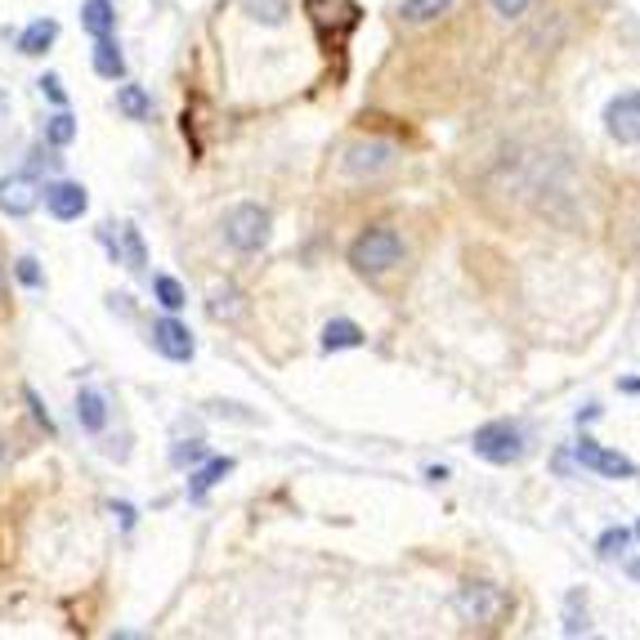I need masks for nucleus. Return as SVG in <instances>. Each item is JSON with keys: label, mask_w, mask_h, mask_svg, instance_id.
Returning a JSON list of instances; mask_svg holds the SVG:
<instances>
[{"label": "nucleus", "mask_w": 640, "mask_h": 640, "mask_svg": "<svg viewBox=\"0 0 640 640\" xmlns=\"http://www.w3.org/2000/svg\"><path fill=\"white\" fill-rule=\"evenodd\" d=\"M452 605H457L461 623H471V627H497V623L506 618V609H510L506 591L493 587V582H466V587L457 591Z\"/></svg>", "instance_id": "1"}, {"label": "nucleus", "mask_w": 640, "mask_h": 640, "mask_svg": "<svg viewBox=\"0 0 640 640\" xmlns=\"http://www.w3.org/2000/svg\"><path fill=\"white\" fill-rule=\"evenodd\" d=\"M403 261V238L395 229H367L354 246H350V265L359 274H386Z\"/></svg>", "instance_id": "2"}, {"label": "nucleus", "mask_w": 640, "mask_h": 640, "mask_svg": "<svg viewBox=\"0 0 640 640\" xmlns=\"http://www.w3.org/2000/svg\"><path fill=\"white\" fill-rule=\"evenodd\" d=\"M225 242H229L233 251H242V255L261 251V246L269 242V210L255 206V202L233 206L229 216H225Z\"/></svg>", "instance_id": "3"}, {"label": "nucleus", "mask_w": 640, "mask_h": 640, "mask_svg": "<svg viewBox=\"0 0 640 640\" xmlns=\"http://www.w3.org/2000/svg\"><path fill=\"white\" fill-rule=\"evenodd\" d=\"M471 448L493 466H510L524 457V435H520V425H510V421H488L475 431Z\"/></svg>", "instance_id": "4"}, {"label": "nucleus", "mask_w": 640, "mask_h": 640, "mask_svg": "<svg viewBox=\"0 0 640 640\" xmlns=\"http://www.w3.org/2000/svg\"><path fill=\"white\" fill-rule=\"evenodd\" d=\"M605 131L618 144H640V90H627V95L609 99V108H605Z\"/></svg>", "instance_id": "5"}, {"label": "nucleus", "mask_w": 640, "mask_h": 640, "mask_svg": "<svg viewBox=\"0 0 640 640\" xmlns=\"http://www.w3.org/2000/svg\"><path fill=\"white\" fill-rule=\"evenodd\" d=\"M578 461L587 466V471L609 475V480H631V475H636V461H631V457H623V452H614V448H601L595 439H582V444H578Z\"/></svg>", "instance_id": "6"}, {"label": "nucleus", "mask_w": 640, "mask_h": 640, "mask_svg": "<svg viewBox=\"0 0 640 640\" xmlns=\"http://www.w3.org/2000/svg\"><path fill=\"white\" fill-rule=\"evenodd\" d=\"M153 346H157L170 363H189V359L197 354L193 331H189L180 318H161V323H153Z\"/></svg>", "instance_id": "7"}, {"label": "nucleus", "mask_w": 640, "mask_h": 640, "mask_svg": "<svg viewBox=\"0 0 640 640\" xmlns=\"http://www.w3.org/2000/svg\"><path fill=\"white\" fill-rule=\"evenodd\" d=\"M36 202H40V189H36V180L32 176H10V180H0V210L5 216H32L36 210Z\"/></svg>", "instance_id": "8"}, {"label": "nucleus", "mask_w": 640, "mask_h": 640, "mask_svg": "<svg viewBox=\"0 0 640 640\" xmlns=\"http://www.w3.org/2000/svg\"><path fill=\"white\" fill-rule=\"evenodd\" d=\"M46 206H50V216H55V220H81V216H85V206H90V197H85L81 184L59 180V184L46 189Z\"/></svg>", "instance_id": "9"}, {"label": "nucleus", "mask_w": 640, "mask_h": 640, "mask_svg": "<svg viewBox=\"0 0 640 640\" xmlns=\"http://www.w3.org/2000/svg\"><path fill=\"white\" fill-rule=\"evenodd\" d=\"M395 161V148L390 144H354L346 153V170L350 176H376V170H386Z\"/></svg>", "instance_id": "10"}, {"label": "nucleus", "mask_w": 640, "mask_h": 640, "mask_svg": "<svg viewBox=\"0 0 640 640\" xmlns=\"http://www.w3.org/2000/svg\"><path fill=\"white\" fill-rule=\"evenodd\" d=\"M76 421H81V431L99 435L108 425V399L99 390H76Z\"/></svg>", "instance_id": "11"}, {"label": "nucleus", "mask_w": 640, "mask_h": 640, "mask_svg": "<svg viewBox=\"0 0 640 640\" xmlns=\"http://www.w3.org/2000/svg\"><path fill=\"white\" fill-rule=\"evenodd\" d=\"M363 327L359 323H350V318H331L327 327H323V350L331 354V350H359L363 346Z\"/></svg>", "instance_id": "12"}, {"label": "nucleus", "mask_w": 640, "mask_h": 640, "mask_svg": "<svg viewBox=\"0 0 640 640\" xmlns=\"http://www.w3.org/2000/svg\"><path fill=\"white\" fill-rule=\"evenodd\" d=\"M95 72L104 81H121L125 76V55L112 36H95Z\"/></svg>", "instance_id": "13"}, {"label": "nucleus", "mask_w": 640, "mask_h": 640, "mask_svg": "<svg viewBox=\"0 0 640 640\" xmlns=\"http://www.w3.org/2000/svg\"><path fill=\"white\" fill-rule=\"evenodd\" d=\"M55 36H59V23H55V19H36V23L23 27L19 50H23V55H46V50L55 46Z\"/></svg>", "instance_id": "14"}, {"label": "nucleus", "mask_w": 640, "mask_h": 640, "mask_svg": "<svg viewBox=\"0 0 640 640\" xmlns=\"http://www.w3.org/2000/svg\"><path fill=\"white\" fill-rule=\"evenodd\" d=\"M229 471H233V461H229V457H210V461L202 466V471L189 480V497H193V502H202V497H206L210 488H216Z\"/></svg>", "instance_id": "15"}, {"label": "nucleus", "mask_w": 640, "mask_h": 640, "mask_svg": "<svg viewBox=\"0 0 640 640\" xmlns=\"http://www.w3.org/2000/svg\"><path fill=\"white\" fill-rule=\"evenodd\" d=\"M81 27L90 32V36H112V27H117L112 0H85V10H81Z\"/></svg>", "instance_id": "16"}, {"label": "nucleus", "mask_w": 640, "mask_h": 640, "mask_svg": "<svg viewBox=\"0 0 640 640\" xmlns=\"http://www.w3.org/2000/svg\"><path fill=\"white\" fill-rule=\"evenodd\" d=\"M117 112H125L131 121H148L153 117V99H148L144 85H121V90H117Z\"/></svg>", "instance_id": "17"}, {"label": "nucleus", "mask_w": 640, "mask_h": 640, "mask_svg": "<svg viewBox=\"0 0 640 640\" xmlns=\"http://www.w3.org/2000/svg\"><path fill=\"white\" fill-rule=\"evenodd\" d=\"M452 10V0H403V23H435Z\"/></svg>", "instance_id": "18"}, {"label": "nucleus", "mask_w": 640, "mask_h": 640, "mask_svg": "<svg viewBox=\"0 0 640 640\" xmlns=\"http://www.w3.org/2000/svg\"><path fill=\"white\" fill-rule=\"evenodd\" d=\"M153 291H157V305H161V310H170V314H176V310H184V305H189V295H184V287H180L176 278H170V274H157V278H153Z\"/></svg>", "instance_id": "19"}, {"label": "nucleus", "mask_w": 640, "mask_h": 640, "mask_svg": "<svg viewBox=\"0 0 640 640\" xmlns=\"http://www.w3.org/2000/svg\"><path fill=\"white\" fill-rule=\"evenodd\" d=\"M46 140H50L55 148H68V144L76 140V117H72V112H55V117L46 121Z\"/></svg>", "instance_id": "20"}, {"label": "nucleus", "mask_w": 640, "mask_h": 640, "mask_svg": "<svg viewBox=\"0 0 640 640\" xmlns=\"http://www.w3.org/2000/svg\"><path fill=\"white\" fill-rule=\"evenodd\" d=\"M627 542H631V533H627V529H605L601 538H595V556L614 560V556H623V551H627Z\"/></svg>", "instance_id": "21"}, {"label": "nucleus", "mask_w": 640, "mask_h": 640, "mask_svg": "<svg viewBox=\"0 0 640 640\" xmlns=\"http://www.w3.org/2000/svg\"><path fill=\"white\" fill-rule=\"evenodd\" d=\"M251 19H265V23H282L287 19V0H242Z\"/></svg>", "instance_id": "22"}, {"label": "nucleus", "mask_w": 640, "mask_h": 640, "mask_svg": "<svg viewBox=\"0 0 640 640\" xmlns=\"http://www.w3.org/2000/svg\"><path fill=\"white\" fill-rule=\"evenodd\" d=\"M121 242H125V261H131V269H144V238H140V229L135 225H121Z\"/></svg>", "instance_id": "23"}, {"label": "nucleus", "mask_w": 640, "mask_h": 640, "mask_svg": "<svg viewBox=\"0 0 640 640\" xmlns=\"http://www.w3.org/2000/svg\"><path fill=\"white\" fill-rule=\"evenodd\" d=\"M210 314H216V318H238V314H242L238 291H233V287H225V291L210 295Z\"/></svg>", "instance_id": "24"}, {"label": "nucleus", "mask_w": 640, "mask_h": 640, "mask_svg": "<svg viewBox=\"0 0 640 640\" xmlns=\"http://www.w3.org/2000/svg\"><path fill=\"white\" fill-rule=\"evenodd\" d=\"M578 601H582V595L573 591L569 605H565V636H582V631H587V605H582V614H578Z\"/></svg>", "instance_id": "25"}, {"label": "nucleus", "mask_w": 640, "mask_h": 640, "mask_svg": "<svg viewBox=\"0 0 640 640\" xmlns=\"http://www.w3.org/2000/svg\"><path fill=\"white\" fill-rule=\"evenodd\" d=\"M202 457H206L202 444H180L176 452H170V461H176V466H193V461H202Z\"/></svg>", "instance_id": "26"}, {"label": "nucleus", "mask_w": 640, "mask_h": 640, "mask_svg": "<svg viewBox=\"0 0 640 640\" xmlns=\"http://www.w3.org/2000/svg\"><path fill=\"white\" fill-rule=\"evenodd\" d=\"M19 282H27V287H40V282H46V278H40V269H36L32 255H23V261H19Z\"/></svg>", "instance_id": "27"}, {"label": "nucleus", "mask_w": 640, "mask_h": 640, "mask_svg": "<svg viewBox=\"0 0 640 640\" xmlns=\"http://www.w3.org/2000/svg\"><path fill=\"white\" fill-rule=\"evenodd\" d=\"M493 10H497L502 19H520V14L529 10V0H493Z\"/></svg>", "instance_id": "28"}, {"label": "nucleus", "mask_w": 640, "mask_h": 640, "mask_svg": "<svg viewBox=\"0 0 640 640\" xmlns=\"http://www.w3.org/2000/svg\"><path fill=\"white\" fill-rule=\"evenodd\" d=\"M27 403H32V416H36L40 425H46V435H55V416H50L46 408H40V399H36V390H27Z\"/></svg>", "instance_id": "29"}, {"label": "nucleus", "mask_w": 640, "mask_h": 640, "mask_svg": "<svg viewBox=\"0 0 640 640\" xmlns=\"http://www.w3.org/2000/svg\"><path fill=\"white\" fill-rule=\"evenodd\" d=\"M40 90H46V95H50V99H55L59 108L68 104V95H63V85H59V76H40Z\"/></svg>", "instance_id": "30"}, {"label": "nucleus", "mask_w": 640, "mask_h": 640, "mask_svg": "<svg viewBox=\"0 0 640 640\" xmlns=\"http://www.w3.org/2000/svg\"><path fill=\"white\" fill-rule=\"evenodd\" d=\"M623 390H627V395H640V381H636V376H627V381H623Z\"/></svg>", "instance_id": "31"}, {"label": "nucleus", "mask_w": 640, "mask_h": 640, "mask_svg": "<svg viewBox=\"0 0 640 640\" xmlns=\"http://www.w3.org/2000/svg\"><path fill=\"white\" fill-rule=\"evenodd\" d=\"M627 573H631V582H640V560H631V565H627Z\"/></svg>", "instance_id": "32"}, {"label": "nucleus", "mask_w": 640, "mask_h": 640, "mask_svg": "<svg viewBox=\"0 0 640 640\" xmlns=\"http://www.w3.org/2000/svg\"><path fill=\"white\" fill-rule=\"evenodd\" d=\"M0 295H5V269H0Z\"/></svg>", "instance_id": "33"}, {"label": "nucleus", "mask_w": 640, "mask_h": 640, "mask_svg": "<svg viewBox=\"0 0 640 640\" xmlns=\"http://www.w3.org/2000/svg\"><path fill=\"white\" fill-rule=\"evenodd\" d=\"M0 112H5V90H0Z\"/></svg>", "instance_id": "34"}, {"label": "nucleus", "mask_w": 640, "mask_h": 640, "mask_svg": "<svg viewBox=\"0 0 640 640\" xmlns=\"http://www.w3.org/2000/svg\"><path fill=\"white\" fill-rule=\"evenodd\" d=\"M0 461H5V439H0Z\"/></svg>", "instance_id": "35"}, {"label": "nucleus", "mask_w": 640, "mask_h": 640, "mask_svg": "<svg viewBox=\"0 0 640 640\" xmlns=\"http://www.w3.org/2000/svg\"><path fill=\"white\" fill-rule=\"evenodd\" d=\"M636 538H640V524H636Z\"/></svg>", "instance_id": "36"}]
</instances>
